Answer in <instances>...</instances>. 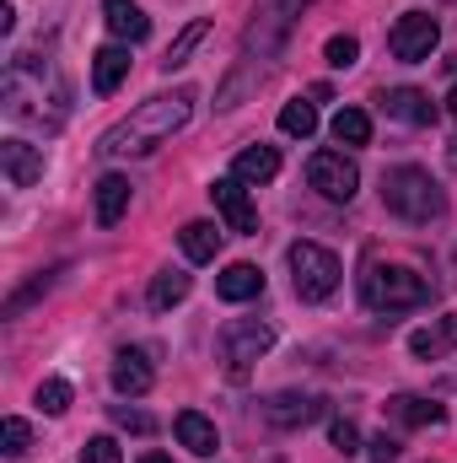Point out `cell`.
Here are the masks:
<instances>
[{"label": "cell", "instance_id": "cell-23", "mask_svg": "<svg viewBox=\"0 0 457 463\" xmlns=\"http://www.w3.org/2000/svg\"><path fill=\"white\" fill-rule=\"evenodd\" d=\"M457 345V313L452 318H442L436 329H420V335H409V350L420 355V361H436L442 350H452Z\"/></svg>", "mask_w": 457, "mask_h": 463}, {"label": "cell", "instance_id": "cell-8", "mask_svg": "<svg viewBox=\"0 0 457 463\" xmlns=\"http://www.w3.org/2000/svg\"><path fill=\"white\" fill-rule=\"evenodd\" d=\"M307 184H312L323 200L350 205V200H355V189H360V167H355L344 151H312V162H307Z\"/></svg>", "mask_w": 457, "mask_h": 463}, {"label": "cell", "instance_id": "cell-21", "mask_svg": "<svg viewBox=\"0 0 457 463\" xmlns=\"http://www.w3.org/2000/svg\"><path fill=\"white\" fill-rule=\"evenodd\" d=\"M124 211H129V178L124 173H103L98 178V222L114 227Z\"/></svg>", "mask_w": 457, "mask_h": 463}, {"label": "cell", "instance_id": "cell-9", "mask_svg": "<svg viewBox=\"0 0 457 463\" xmlns=\"http://www.w3.org/2000/svg\"><path fill=\"white\" fill-rule=\"evenodd\" d=\"M210 200H216V211L227 216L231 232H242V237H253V232H258V216H253V205H247L242 178H216V184H210Z\"/></svg>", "mask_w": 457, "mask_h": 463}, {"label": "cell", "instance_id": "cell-36", "mask_svg": "<svg viewBox=\"0 0 457 463\" xmlns=\"http://www.w3.org/2000/svg\"><path fill=\"white\" fill-rule=\"evenodd\" d=\"M447 114L457 118V87H452V92H447Z\"/></svg>", "mask_w": 457, "mask_h": 463}, {"label": "cell", "instance_id": "cell-1", "mask_svg": "<svg viewBox=\"0 0 457 463\" xmlns=\"http://www.w3.org/2000/svg\"><path fill=\"white\" fill-rule=\"evenodd\" d=\"M307 5H312V0H258V5H253L247 33H242L237 71L227 76V87H221L216 109H237V103H242V92H253V87L275 71V60L285 54V43H291V33H296V22H302V11H307Z\"/></svg>", "mask_w": 457, "mask_h": 463}, {"label": "cell", "instance_id": "cell-22", "mask_svg": "<svg viewBox=\"0 0 457 463\" xmlns=\"http://www.w3.org/2000/svg\"><path fill=\"white\" fill-rule=\"evenodd\" d=\"M178 242H183V253H189L194 264H210L216 248H221V227H216V222H189V227L178 232Z\"/></svg>", "mask_w": 457, "mask_h": 463}, {"label": "cell", "instance_id": "cell-31", "mask_svg": "<svg viewBox=\"0 0 457 463\" xmlns=\"http://www.w3.org/2000/svg\"><path fill=\"white\" fill-rule=\"evenodd\" d=\"M76 463H124V453H118L114 437H92L87 448H81V458Z\"/></svg>", "mask_w": 457, "mask_h": 463}, {"label": "cell", "instance_id": "cell-35", "mask_svg": "<svg viewBox=\"0 0 457 463\" xmlns=\"http://www.w3.org/2000/svg\"><path fill=\"white\" fill-rule=\"evenodd\" d=\"M140 463H173V458H167V453H145Z\"/></svg>", "mask_w": 457, "mask_h": 463}, {"label": "cell", "instance_id": "cell-5", "mask_svg": "<svg viewBox=\"0 0 457 463\" xmlns=\"http://www.w3.org/2000/svg\"><path fill=\"white\" fill-rule=\"evenodd\" d=\"M291 280H296V297L302 302H323V297H334L340 291V259L323 248V242H291Z\"/></svg>", "mask_w": 457, "mask_h": 463}, {"label": "cell", "instance_id": "cell-4", "mask_svg": "<svg viewBox=\"0 0 457 463\" xmlns=\"http://www.w3.org/2000/svg\"><path fill=\"white\" fill-rule=\"evenodd\" d=\"M360 297L371 313H409V307L431 302V280L415 275L409 264H371L360 275Z\"/></svg>", "mask_w": 457, "mask_h": 463}, {"label": "cell", "instance_id": "cell-3", "mask_svg": "<svg viewBox=\"0 0 457 463\" xmlns=\"http://www.w3.org/2000/svg\"><path fill=\"white\" fill-rule=\"evenodd\" d=\"M382 205L420 227V222H436L447 211V189L425 167H387L382 173Z\"/></svg>", "mask_w": 457, "mask_h": 463}, {"label": "cell", "instance_id": "cell-28", "mask_svg": "<svg viewBox=\"0 0 457 463\" xmlns=\"http://www.w3.org/2000/svg\"><path fill=\"white\" fill-rule=\"evenodd\" d=\"M38 410L43 415H65L70 410V383L65 377H43L38 383Z\"/></svg>", "mask_w": 457, "mask_h": 463}, {"label": "cell", "instance_id": "cell-15", "mask_svg": "<svg viewBox=\"0 0 457 463\" xmlns=\"http://www.w3.org/2000/svg\"><path fill=\"white\" fill-rule=\"evenodd\" d=\"M173 431H178V442H183L194 458H216V453H221V437H216V426H210L200 410H183V415L173 420Z\"/></svg>", "mask_w": 457, "mask_h": 463}, {"label": "cell", "instance_id": "cell-32", "mask_svg": "<svg viewBox=\"0 0 457 463\" xmlns=\"http://www.w3.org/2000/svg\"><path fill=\"white\" fill-rule=\"evenodd\" d=\"M329 442L340 448L344 458H350V453H360V431H355V420H334V426H329Z\"/></svg>", "mask_w": 457, "mask_h": 463}, {"label": "cell", "instance_id": "cell-25", "mask_svg": "<svg viewBox=\"0 0 457 463\" xmlns=\"http://www.w3.org/2000/svg\"><path fill=\"white\" fill-rule=\"evenodd\" d=\"M329 129H334L340 146H366V140H371V114H366V109H340Z\"/></svg>", "mask_w": 457, "mask_h": 463}, {"label": "cell", "instance_id": "cell-17", "mask_svg": "<svg viewBox=\"0 0 457 463\" xmlns=\"http://www.w3.org/2000/svg\"><path fill=\"white\" fill-rule=\"evenodd\" d=\"M124 76H129V49H124V43H103V49L92 54V92L108 98V92H118Z\"/></svg>", "mask_w": 457, "mask_h": 463}, {"label": "cell", "instance_id": "cell-14", "mask_svg": "<svg viewBox=\"0 0 457 463\" xmlns=\"http://www.w3.org/2000/svg\"><path fill=\"white\" fill-rule=\"evenodd\" d=\"M103 22H108V33H114L118 43H140V38H151V16H145L135 0H103Z\"/></svg>", "mask_w": 457, "mask_h": 463}, {"label": "cell", "instance_id": "cell-18", "mask_svg": "<svg viewBox=\"0 0 457 463\" xmlns=\"http://www.w3.org/2000/svg\"><path fill=\"white\" fill-rule=\"evenodd\" d=\"M231 178H242V184H269V178H280V151H275V146H247V151H237Z\"/></svg>", "mask_w": 457, "mask_h": 463}, {"label": "cell", "instance_id": "cell-24", "mask_svg": "<svg viewBox=\"0 0 457 463\" xmlns=\"http://www.w3.org/2000/svg\"><path fill=\"white\" fill-rule=\"evenodd\" d=\"M205 33H210V22H189V27L173 38V49H167V60H162V71H167V76H173V71H183V65H189V54L205 43Z\"/></svg>", "mask_w": 457, "mask_h": 463}, {"label": "cell", "instance_id": "cell-13", "mask_svg": "<svg viewBox=\"0 0 457 463\" xmlns=\"http://www.w3.org/2000/svg\"><path fill=\"white\" fill-rule=\"evenodd\" d=\"M151 383H156V372H151V361H145V350H118L114 355V388L124 399H140V393H151Z\"/></svg>", "mask_w": 457, "mask_h": 463}, {"label": "cell", "instance_id": "cell-27", "mask_svg": "<svg viewBox=\"0 0 457 463\" xmlns=\"http://www.w3.org/2000/svg\"><path fill=\"white\" fill-rule=\"evenodd\" d=\"M54 275H60V269H43V275H33L22 291H11V297H5V318H22V307H27V302H38V297L54 286Z\"/></svg>", "mask_w": 457, "mask_h": 463}, {"label": "cell", "instance_id": "cell-6", "mask_svg": "<svg viewBox=\"0 0 457 463\" xmlns=\"http://www.w3.org/2000/svg\"><path fill=\"white\" fill-rule=\"evenodd\" d=\"M436 43H442V22H436L431 11H404V16L393 22V33H387V49H393V60H404V65L431 60Z\"/></svg>", "mask_w": 457, "mask_h": 463}, {"label": "cell", "instance_id": "cell-10", "mask_svg": "<svg viewBox=\"0 0 457 463\" xmlns=\"http://www.w3.org/2000/svg\"><path fill=\"white\" fill-rule=\"evenodd\" d=\"M0 167H5L11 189H33L43 178V151L27 140H0Z\"/></svg>", "mask_w": 457, "mask_h": 463}, {"label": "cell", "instance_id": "cell-34", "mask_svg": "<svg viewBox=\"0 0 457 463\" xmlns=\"http://www.w3.org/2000/svg\"><path fill=\"white\" fill-rule=\"evenodd\" d=\"M114 420L118 426H129V431H140V437L151 431V415H140V410H129V404H114Z\"/></svg>", "mask_w": 457, "mask_h": 463}, {"label": "cell", "instance_id": "cell-2", "mask_svg": "<svg viewBox=\"0 0 457 463\" xmlns=\"http://www.w3.org/2000/svg\"><path fill=\"white\" fill-rule=\"evenodd\" d=\"M189 118H194V92H189V87L162 92V98H145L129 118H118L114 129L98 135V156H108V162H114V156H145V151H156L162 140H173Z\"/></svg>", "mask_w": 457, "mask_h": 463}, {"label": "cell", "instance_id": "cell-33", "mask_svg": "<svg viewBox=\"0 0 457 463\" xmlns=\"http://www.w3.org/2000/svg\"><path fill=\"white\" fill-rule=\"evenodd\" d=\"M366 458H371V463H393V458H398V437H387V431H382V437H371V442H366Z\"/></svg>", "mask_w": 457, "mask_h": 463}, {"label": "cell", "instance_id": "cell-20", "mask_svg": "<svg viewBox=\"0 0 457 463\" xmlns=\"http://www.w3.org/2000/svg\"><path fill=\"white\" fill-rule=\"evenodd\" d=\"M189 291H194V275H183V269H162V275H151V291H145V302H151L156 313H167V307H178Z\"/></svg>", "mask_w": 457, "mask_h": 463}, {"label": "cell", "instance_id": "cell-30", "mask_svg": "<svg viewBox=\"0 0 457 463\" xmlns=\"http://www.w3.org/2000/svg\"><path fill=\"white\" fill-rule=\"evenodd\" d=\"M0 442H5V458H22V453H27V442H33V426H27L22 415H11V420L0 426Z\"/></svg>", "mask_w": 457, "mask_h": 463}, {"label": "cell", "instance_id": "cell-19", "mask_svg": "<svg viewBox=\"0 0 457 463\" xmlns=\"http://www.w3.org/2000/svg\"><path fill=\"white\" fill-rule=\"evenodd\" d=\"M387 415H393L398 426H442V420H447V410H442L436 399H420V393H393V399H387Z\"/></svg>", "mask_w": 457, "mask_h": 463}, {"label": "cell", "instance_id": "cell-16", "mask_svg": "<svg viewBox=\"0 0 457 463\" xmlns=\"http://www.w3.org/2000/svg\"><path fill=\"white\" fill-rule=\"evenodd\" d=\"M216 297L221 302H253V297H264V269L258 264H227L216 275Z\"/></svg>", "mask_w": 457, "mask_h": 463}, {"label": "cell", "instance_id": "cell-11", "mask_svg": "<svg viewBox=\"0 0 457 463\" xmlns=\"http://www.w3.org/2000/svg\"><path fill=\"white\" fill-rule=\"evenodd\" d=\"M318 415H323V399H312V393H275V399L264 404V420L280 426V431L307 426V420H318Z\"/></svg>", "mask_w": 457, "mask_h": 463}, {"label": "cell", "instance_id": "cell-29", "mask_svg": "<svg viewBox=\"0 0 457 463\" xmlns=\"http://www.w3.org/2000/svg\"><path fill=\"white\" fill-rule=\"evenodd\" d=\"M323 60H329V65H334V71H350V65H355V60H360V43H355V38H350V33H334V38H329V43H323Z\"/></svg>", "mask_w": 457, "mask_h": 463}, {"label": "cell", "instance_id": "cell-7", "mask_svg": "<svg viewBox=\"0 0 457 463\" xmlns=\"http://www.w3.org/2000/svg\"><path fill=\"white\" fill-rule=\"evenodd\" d=\"M269 345H275V329L258 324V318H237V324L221 329V361H227L231 377H247V366H253Z\"/></svg>", "mask_w": 457, "mask_h": 463}, {"label": "cell", "instance_id": "cell-26", "mask_svg": "<svg viewBox=\"0 0 457 463\" xmlns=\"http://www.w3.org/2000/svg\"><path fill=\"white\" fill-rule=\"evenodd\" d=\"M280 129H285V135H296V140H307V135L318 129V109H312V103H302V98H296V103H285V109H280Z\"/></svg>", "mask_w": 457, "mask_h": 463}, {"label": "cell", "instance_id": "cell-12", "mask_svg": "<svg viewBox=\"0 0 457 463\" xmlns=\"http://www.w3.org/2000/svg\"><path fill=\"white\" fill-rule=\"evenodd\" d=\"M382 109L398 118V124H415V129H431V124H436V114H442V109H436L420 87H393V92L382 98Z\"/></svg>", "mask_w": 457, "mask_h": 463}]
</instances>
